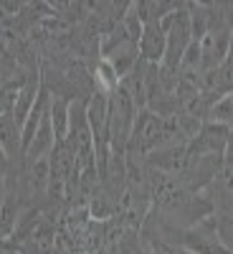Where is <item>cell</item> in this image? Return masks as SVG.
Listing matches in <instances>:
<instances>
[{
    "mask_svg": "<svg viewBox=\"0 0 233 254\" xmlns=\"http://www.w3.org/2000/svg\"><path fill=\"white\" fill-rule=\"evenodd\" d=\"M119 74H117V69L112 66V64L107 61V59H101L99 64H96V71H94V84H96V92H101V94H112V92H117V87H119Z\"/></svg>",
    "mask_w": 233,
    "mask_h": 254,
    "instance_id": "9",
    "label": "cell"
},
{
    "mask_svg": "<svg viewBox=\"0 0 233 254\" xmlns=\"http://www.w3.org/2000/svg\"><path fill=\"white\" fill-rule=\"evenodd\" d=\"M200 76L218 69L221 64L228 59L231 49H233V36L228 26H216L210 28L200 41Z\"/></svg>",
    "mask_w": 233,
    "mask_h": 254,
    "instance_id": "3",
    "label": "cell"
},
{
    "mask_svg": "<svg viewBox=\"0 0 233 254\" xmlns=\"http://www.w3.org/2000/svg\"><path fill=\"white\" fill-rule=\"evenodd\" d=\"M162 31H165V56H162L160 66L167 69V71H178L187 46L193 44L187 3H183L178 10H173L167 18H162Z\"/></svg>",
    "mask_w": 233,
    "mask_h": 254,
    "instance_id": "2",
    "label": "cell"
},
{
    "mask_svg": "<svg viewBox=\"0 0 233 254\" xmlns=\"http://www.w3.org/2000/svg\"><path fill=\"white\" fill-rule=\"evenodd\" d=\"M137 104L127 87L119 81L117 92L109 94V147L117 155H127V145H130L135 120H137Z\"/></svg>",
    "mask_w": 233,
    "mask_h": 254,
    "instance_id": "1",
    "label": "cell"
},
{
    "mask_svg": "<svg viewBox=\"0 0 233 254\" xmlns=\"http://www.w3.org/2000/svg\"><path fill=\"white\" fill-rule=\"evenodd\" d=\"M228 140V127L216 122H203L198 135L185 145L187 158H203V155H223Z\"/></svg>",
    "mask_w": 233,
    "mask_h": 254,
    "instance_id": "4",
    "label": "cell"
},
{
    "mask_svg": "<svg viewBox=\"0 0 233 254\" xmlns=\"http://www.w3.org/2000/svg\"><path fill=\"white\" fill-rule=\"evenodd\" d=\"M0 150L8 160L23 158L20 153V127L13 120V112H0Z\"/></svg>",
    "mask_w": 233,
    "mask_h": 254,
    "instance_id": "7",
    "label": "cell"
},
{
    "mask_svg": "<svg viewBox=\"0 0 233 254\" xmlns=\"http://www.w3.org/2000/svg\"><path fill=\"white\" fill-rule=\"evenodd\" d=\"M69 107H71V99L63 97V94H56L51 97V125H53V135H56V142H63L69 135Z\"/></svg>",
    "mask_w": 233,
    "mask_h": 254,
    "instance_id": "8",
    "label": "cell"
},
{
    "mask_svg": "<svg viewBox=\"0 0 233 254\" xmlns=\"http://www.w3.org/2000/svg\"><path fill=\"white\" fill-rule=\"evenodd\" d=\"M140 61L144 64H162L165 56V31L162 20H150L142 23V36H140Z\"/></svg>",
    "mask_w": 233,
    "mask_h": 254,
    "instance_id": "5",
    "label": "cell"
},
{
    "mask_svg": "<svg viewBox=\"0 0 233 254\" xmlns=\"http://www.w3.org/2000/svg\"><path fill=\"white\" fill-rule=\"evenodd\" d=\"M205 122H216V125H223V127L231 130L233 127V92L218 97L213 104H210V110L205 115Z\"/></svg>",
    "mask_w": 233,
    "mask_h": 254,
    "instance_id": "10",
    "label": "cell"
},
{
    "mask_svg": "<svg viewBox=\"0 0 233 254\" xmlns=\"http://www.w3.org/2000/svg\"><path fill=\"white\" fill-rule=\"evenodd\" d=\"M226 165H233V127L228 130V140H226V153H223Z\"/></svg>",
    "mask_w": 233,
    "mask_h": 254,
    "instance_id": "11",
    "label": "cell"
},
{
    "mask_svg": "<svg viewBox=\"0 0 233 254\" xmlns=\"http://www.w3.org/2000/svg\"><path fill=\"white\" fill-rule=\"evenodd\" d=\"M41 84H44V81H41V76L38 74H31L23 84H20V89L15 92V102H13L10 112H13V120H15L18 127L26 125L31 110L36 107V99L41 94Z\"/></svg>",
    "mask_w": 233,
    "mask_h": 254,
    "instance_id": "6",
    "label": "cell"
}]
</instances>
